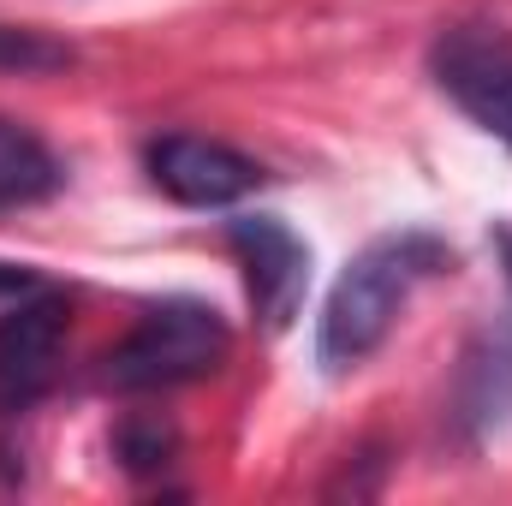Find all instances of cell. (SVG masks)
<instances>
[{
	"label": "cell",
	"mask_w": 512,
	"mask_h": 506,
	"mask_svg": "<svg viewBox=\"0 0 512 506\" xmlns=\"http://www.w3.org/2000/svg\"><path fill=\"white\" fill-rule=\"evenodd\" d=\"M143 167H149L155 191L173 197L179 209H233V203H245L262 185V167L245 149H233L221 137H197V131L155 137Z\"/></svg>",
	"instance_id": "277c9868"
},
{
	"label": "cell",
	"mask_w": 512,
	"mask_h": 506,
	"mask_svg": "<svg viewBox=\"0 0 512 506\" xmlns=\"http://www.w3.org/2000/svg\"><path fill=\"white\" fill-rule=\"evenodd\" d=\"M233 352V328L203 298H167L137 316L126 340L108 352V387L120 393H167L215 376Z\"/></svg>",
	"instance_id": "7a4b0ae2"
},
{
	"label": "cell",
	"mask_w": 512,
	"mask_h": 506,
	"mask_svg": "<svg viewBox=\"0 0 512 506\" xmlns=\"http://www.w3.org/2000/svg\"><path fill=\"white\" fill-rule=\"evenodd\" d=\"M42 280L30 274V268H12V262H0V298H24V292H36Z\"/></svg>",
	"instance_id": "30bf717a"
},
{
	"label": "cell",
	"mask_w": 512,
	"mask_h": 506,
	"mask_svg": "<svg viewBox=\"0 0 512 506\" xmlns=\"http://www.w3.org/2000/svg\"><path fill=\"white\" fill-rule=\"evenodd\" d=\"M114 453H120V465L126 471H161L173 453H179V435L161 423V417H126L120 423V435H114Z\"/></svg>",
	"instance_id": "9c48e42d"
},
{
	"label": "cell",
	"mask_w": 512,
	"mask_h": 506,
	"mask_svg": "<svg viewBox=\"0 0 512 506\" xmlns=\"http://www.w3.org/2000/svg\"><path fill=\"white\" fill-rule=\"evenodd\" d=\"M66 298L60 292H24L0 316V417L30 411L54 376H60V346H66Z\"/></svg>",
	"instance_id": "8992f818"
},
{
	"label": "cell",
	"mask_w": 512,
	"mask_h": 506,
	"mask_svg": "<svg viewBox=\"0 0 512 506\" xmlns=\"http://www.w3.org/2000/svg\"><path fill=\"white\" fill-rule=\"evenodd\" d=\"M72 60H78L72 42L48 36V30H30V24H0V72L48 78V72H66Z\"/></svg>",
	"instance_id": "ba28073f"
},
{
	"label": "cell",
	"mask_w": 512,
	"mask_h": 506,
	"mask_svg": "<svg viewBox=\"0 0 512 506\" xmlns=\"http://www.w3.org/2000/svg\"><path fill=\"white\" fill-rule=\"evenodd\" d=\"M495 251H501V262H507V280H512V227H501V233H495Z\"/></svg>",
	"instance_id": "8fae6325"
},
{
	"label": "cell",
	"mask_w": 512,
	"mask_h": 506,
	"mask_svg": "<svg viewBox=\"0 0 512 506\" xmlns=\"http://www.w3.org/2000/svg\"><path fill=\"white\" fill-rule=\"evenodd\" d=\"M435 90L477 131L512 149V36L501 24H453L429 48Z\"/></svg>",
	"instance_id": "3957f363"
},
{
	"label": "cell",
	"mask_w": 512,
	"mask_h": 506,
	"mask_svg": "<svg viewBox=\"0 0 512 506\" xmlns=\"http://www.w3.org/2000/svg\"><path fill=\"white\" fill-rule=\"evenodd\" d=\"M227 245L245 262V292L268 334H286L310 292V251L280 215H239L227 221Z\"/></svg>",
	"instance_id": "5b68a950"
},
{
	"label": "cell",
	"mask_w": 512,
	"mask_h": 506,
	"mask_svg": "<svg viewBox=\"0 0 512 506\" xmlns=\"http://www.w3.org/2000/svg\"><path fill=\"white\" fill-rule=\"evenodd\" d=\"M447 268V245L429 233H387L376 245L346 262V274L334 280L322 322H316V358L328 370H352L364 364L376 346L387 340V328L399 322L405 298Z\"/></svg>",
	"instance_id": "6da1fadb"
},
{
	"label": "cell",
	"mask_w": 512,
	"mask_h": 506,
	"mask_svg": "<svg viewBox=\"0 0 512 506\" xmlns=\"http://www.w3.org/2000/svg\"><path fill=\"white\" fill-rule=\"evenodd\" d=\"M66 185V167L36 131L0 120V209H30Z\"/></svg>",
	"instance_id": "52a82bcc"
}]
</instances>
